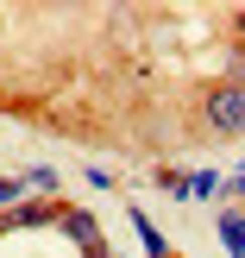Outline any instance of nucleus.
I'll return each instance as SVG.
<instances>
[{"label": "nucleus", "mask_w": 245, "mask_h": 258, "mask_svg": "<svg viewBox=\"0 0 245 258\" xmlns=\"http://www.w3.org/2000/svg\"><path fill=\"white\" fill-rule=\"evenodd\" d=\"M19 196H25V183H0V208H13Z\"/></svg>", "instance_id": "nucleus-6"}, {"label": "nucleus", "mask_w": 245, "mask_h": 258, "mask_svg": "<svg viewBox=\"0 0 245 258\" xmlns=\"http://www.w3.org/2000/svg\"><path fill=\"white\" fill-rule=\"evenodd\" d=\"M208 120L220 126V133H245V82H226L208 95Z\"/></svg>", "instance_id": "nucleus-1"}, {"label": "nucleus", "mask_w": 245, "mask_h": 258, "mask_svg": "<svg viewBox=\"0 0 245 258\" xmlns=\"http://www.w3.org/2000/svg\"><path fill=\"white\" fill-rule=\"evenodd\" d=\"M220 239L233 258H245V214H220Z\"/></svg>", "instance_id": "nucleus-4"}, {"label": "nucleus", "mask_w": 245, "mask_h": 258, "mask_svg": "<svg viewBox=\"0 0 245 258\" xmlns=\"http://www.w3.org/2000/svg\"><path fill=\"white\" fill-rule=\"evenodd\" d=\"M69 239H82L88 258H107V246H101V233H95V221H82V214H69Z\"/></svg>", "instance_id": "nucleus-3"}, {"label": "nucleus", "mask_w": 245, "mask_h": 258, "mask_svg": "<svg viewBox=\"0 0 245 258\" xmlns=\"http://www.w3.org/2000/svg\"><path fill=\"white\" fill-rule=\"evenodd\" d=\"M239 38H245V13H239Z\"/></svg>", "instance_id": "nucleus-7"}, {"label": "nucleus", "mask_w": 245, "mask_h": 258, "mask_svg": "<svg viewBox=\"0 0 245 258\" xmlns=\"http://www.w3.org/2000/svg\"><path fill=\"white\" fill-rule=\"evenodd\" d=\"M132 227H138V233H145V252H151V258H164V252H170V246H164V239H157V227L145 221V214H132Z\"/></svg>", "instance_id": "nucleus-5"}, {"label": "nucleus", "mask_w": 245, "mask_h": 258, "mask_svg": "<svg viewBox=\"0 0 245 258\" xmlns=\"http://www.w3.org/2000/svg\"><path fill=\"white\" fill-rule=\"evenodd\" d=\"M170 183H176V176H170ZM214 189H220V176L201 170V176H183V183H176V196H183V202H201V196H214Z\"/></svg>", "instance_id": "nucleus-2"}]
</instances>
